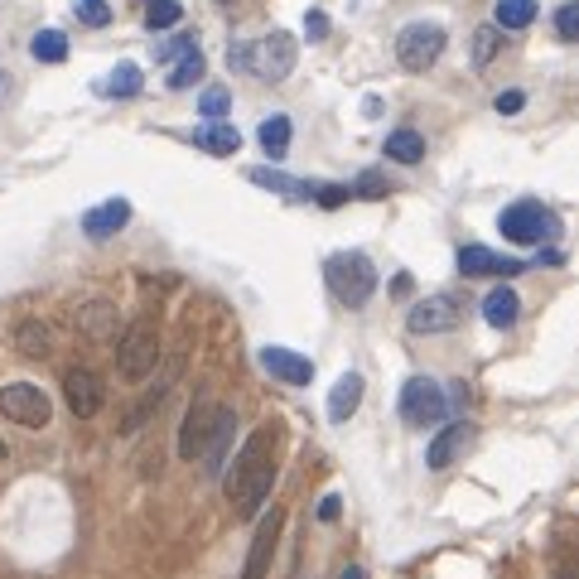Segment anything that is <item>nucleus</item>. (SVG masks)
I'll return each instance as SVG.
<instances>
[{
	"mask_svg": "<svg viewBox=\"0 0 579 579\" xmlns=\"http://www.w3.org/2000/svg\"><path fill=\"white\" fill-rule=\"evenodd\" d=\"M276 444H280V430L276 425H261L256 435H247V444L237 449L232 469H222V493L232 502V512L251 522L266 497H271V483H276Z\"/></svg>",
	"mask_w": 579,
	"mask_h": 579,
	"instance_id": "nucleus-1",
	"label": "nucleus"
},
{
	"mask_svg": "<svg viewBox=\"0 0 579 579\" xmlns=\"http://www.w3.org/2000/svg\"><path fill=\"white\" fill-rule=\"evenodd\" d=\"M324 280H329L333 300L348 304V309H362V304L377 295V266L362 256V251H338L324 261Z\"/></svg>",
	"mask_w": 579,
	"mask_h": 579,
	"instance_id": "nucleus-2",
	"label": "nucleus"
},
{
	"mask_svg": "<svg viewBox=\"0 0 579 579\" xmlns=\"http://www.w3.org/2000/svg\"><path fill=\"white\" fill-rule=\"evenodd\" d=\"M155 362H160V329H155V319L126 324V333L116 338V367H121V377L126 382H145L155 372Z\"/></svg>",
	"mask_w": 579,
	"mask_h": 579,
	"instance_id": "nucleus-3",
	"label": "nucleus"
},
{
	"mask_svg": "<svg viewBox=\"0 0 579 579\" xmlns=\"http://www.w3.org/2000/svg\"><path fill=\"white\" fill-rule=\"evenodd\" d=\"M497 227H502V237H507V242H517V247H536V242H551L560 222H555L551 208H541V203H531V198H522V203L502 208V218H497Z\"/></svg>",
	"mask_w": 579,
	"mask_h": 579,
	"instance_id": "nucleus-4",
	"label": "nucleus"
},
{
	"mask_svg": "<svg viewBox=\"0 0 579 579\" xmlns=\"http://www.w3.org/2000/svg\"><path fill=\"white\" fill-rule=\"evenodd\" d=\"M0 415L15 420V425H25V430H44L54 420V401H49L44 386H34V382H5L0 386Z\"/></svg>",
	"mask_w": 579,
	"mask_h": 579,
	"instance_id": "nucleus-5",
	"label": "nucleus"
},
{
	"mask_svg": "<svg viewBox=\"0 0 579 579\" xmlns=\"http://www.w3.org/2000/svg\"><path fill=\"white\" fill-rule=\"evenodd\" d=\"M295 58H300L295 39H290L285 29H276V34H266V39H256V44H251L247 73L266 78V83H285V78L295 73Z\"/></svg>",
	"mask_w": 579,
	"mask_h": 579,
	"instance_id": "nucleus-6",
	"label": "nucleus"
},
{
	"mask_svg": "<svg viewBox=\"0 0 579 579\" xmlns=\"http://www.w3.org/2000/svg\"><path fill=\"white\" fill-rule=\"evenodd\" d=\"M444 54V29L440 25H425V20H415L396 34V63L406 68V73H425V68H435Z\"/></svg>",
	"mask_w": 579,
	"mask_h": 579,
	"instance_id": "nucleus-7",
	"label": "nucleus"
},
{
	"mask_svg": "<svg viewBox=\"0 0 579 579\" xmlns=\"http://www.w3.org/2000/svg\"><path fill=\"white\" fill-rule=\"evenodd\" d=\"M280 531H285V507H261V512H256V531H251L247 565H242V579H271Z\"/></svg>",
	"mask_w": 579,
	"mask_h": 579,
	"instance_id": "nucleus-8",
	"label": "nucleus"
},
{
	"mask_svg": "<svg viewBox=\"0 0 579 579\" xmlns=\"http://www.w3.org/2000/svg\"><path fill=\"white\" fill-rule=\"evenodd\" d=\"M449 415V396L435 377H411L401 386V420L406 425H440Z\"/></svg>",
	"mask_w": 579,
	"mask_h": 579,
	"instance_id": "nucleus-9",
	"label": "nucleus"
},
{
	"mask_svg": "<svg viewBox=\"0 0 579 579\" xmlns=\"http://www.w3.org/2000/svg\"><path fill=\"white\" fill-rule=\"evenodd\" d=\"M63 401H68V411L78 420H92L102 411V401H107V386H102V377L92 367H68L63 372Z\"/></svg>",
	"mask_w": 579,
	"mask_h": 579,
	"instance_id": "nucleus-10",
	"label": "nucleus"
},
{
	"mask_svg": "<svg viewBox=\"0 0 579 579\" xmlns=\"http://www.w3.org/2000/svg\"><path fill=\"white\" fill-rule=\"evenodd\" d=\"M213 425H218V406L208 396L193 401L189 415H184V430H179V459H203V449L213 440Z\"/></svg>",
	"mask_w": 579,
	"mask_h": 579,
	"instance_id": "nucleus-11",
	"label": "nucleus"
},
{
	"mask_svg": "<svg viewBox=\"0 0 579 579\" xmlns=\"http://www.w3.org/2000/svg\"><path fill=\"white\" fill-rule=\"evenodd\" d=\"M459 319H464V309H459L454 295H430V300H420L406 314L411 333H449V329H459Z\"/></svg>",
	"mask_w": 579,
	"mask_h": 579,
	"instance_id": "nucleus-12",
	"label": "nucleus"
},
{
	"mask_svg": "<svg viewBox=\"0 0 579 579\" xmlns=\"http://www.w3.org/2000/svg\"><path fill=\"white\" fill-rule=\"evenodd\" d=\"M261 367L285 386H309L314 382V362L304 358V353H295V348H280V343H266V348H261Z\"/></svg>",
	"mask_w": 579,
	"mask_h": 579,
	"instance_id": "nucleus-13",
	"label": "nucleus"
},
{
	"mask_svg": "<svg viewBox=\"0 0 579 579\" xmlns=\"http://www.w3.org/2000/svg\"><path fill=\"white\" fill-rule=\"evenodd\" d=\"M459 271L473 280L478 276H522L526 261H517V256H497V251L469 242V247H459Z\"/></svg>",
	"mask_w": 579,
	"mask_h": 579,
	"instance_id": "nucleus-14",
	"label": "nucleus"
},
{
	"mask_svg": "<svg viewBox=\"0 0 579 579\" xmlns=\"http://www.w3.org/2000/svg\"><path fill=\"white\" fill-rule=\"evenodd\" d=\"M126 222H131V203H126V198H107V203H97V208L83 213V232L92 242H107V237H116Z\"/></svg>",
	"mask_w": 579,
	"mask_h": 579,
	"instance_id": "nucleus-15",
	"label": "nucleus"
},
{
	"mask_svg": "<svg viewBox=\"0 0 579 579\" xmlns=\"http://www.w3.org/2000/svg\"><path fill=\"white\" fill-rule=\"evenodd\" d=\"M469 425H464V420H454V425H444L440 435H435V440H430V449H425V464H430V469L440 473V469H449V464H454V459H459V454H464V449H469Z\"/></svg>",
	"mask_w": 579,
	"mask_h": 579,
	"instance_id": "nucleus-16",
	"label": "nucleus"
},
{
	"mask_svg": "<svg viewBox=\"0 0 579 579\" xmlns=\"http://www.w3.org/2000/svg\"><path fill=\"white\" fill-rule=\"evenodd\" d=\"M362 406V377L358 372H343L338 382H333V396H329V420L333 425H348Z\"/></svg>",
	"mask_w": 579,
	"mask_h": 579,
	"instance_id": "nucleus-17",
	"label": "nucleus"
},
{
	"mask_svg": "<svg viewBox=\"0 0 579 579\" xmlns=\"http://www.w3.org/2000/svg\"><path fill=\"white\" fill-rule=\"evenodd\" d=\"M193 145H203L208 155H237V150H242V136H237L232 121H208V126L193 131Z\"/></svg>",
	"mask_w": 579,
	"mask_h": 579,
	"instance_id": "nucleus-18",
	"label": "nucleus"
},
{
	"mask_svg": "<svg viewBox=\"0 0 579 579\" xmlns=\"http://www.w3.org/2000/svg\"><path fill=\"white\" fill-rule=\"evenodd\" d=\"M232 435H237V415L227 411V406H218L213 440H208V449H203V459H208V473H222V469H227V444H232Z\"/></svg>",
	"mask_w": 579,
	"mask_h": 579,
	"instance_id": "nucleus-19",
	"label": "nucleus"
},
{
	"mask_svg": "<svg viewBox=\"0 0 579 579\" xmlns=\"http://www.w3.org/2000/svg\"><path fill=\"white\" fill-rule=\"evenodd\" d=\"M517 314H522L517 290H507V285L488 290V300H483V319H488L493 329H512V324H517Z\"/></svg>",
	"mask_w": 579,
	"mask_h": 579,
	"instance_id": "nucleus-20",
	"label": "nucleus"
},
{
	"mask_svg": "<svg viewBox=\"0 0 579 579\" xmlns=\"http://www.w3.org/2000/svg\"><path fill=\"white\" fill-rule=\"evenodd\" d=\"M78 329L87 333V338H97V343H107V338H116V304L107 300H92L78 314Z\"/></svg>",
	"mask_w": 579,
	"mask_h": 579,
	"instance_id": "nucleus-21",
	"label": "nucleus"
},
{
	"mask_svg": "<svg viewBox=\"0 0 579 579\" xmlns=\"http://www.w3.org/2000/svg\"><path fill=\"white\" fill-rule=\"evenodd\" d=\"M140 87H145V73H140L136 63H116L107 78L97 83V92H102V97H136Z\"/></svg>",
	"mask_w": 579,
	"mask_h": 579,
	"instance_id": "nucleus-22",
	"label": "nucleus"
},
{
	"mask_svg": "<svg viewBox=\"0 0 579 579\" xmlns=\"http://www.w3.org/2000/svg\"><path fill=\"white\" fill-rule=\"evenodd\" d=\"M386 155H391L396 165H420V160H425V136L411 131V126H401V131L386 136Z\"/></svg>",
	"mask_w": 579,
	"mask_h": 579,
	"instance_id": "nucleus-23",
	"label": "nucleus"
},
{
	"mask_svg": "<svg viewBox=\"0 0 579 579\" xmlns=\"http://www.w3.org/2000/svg\"><path fill=\"white\" fill-rule=\"evenodd\" d=\"M256 140H261V150H266L271 160H285V150H290V116H285V111L266 116L261 131H256Z\"/></svg>",
	"mask_w": 579,
	"mask_h": 579,
	"instance_id": "nucleus-24",
	"label": "nucleus"
},
{
	"mask_svg": "<svg viewBox=\"0 0 579 579\" xmlns=\"http://www.w3.org/2000/svg\"><path fill=\"white\" fill-rule=\"evenodd\" d=\"M256 189H271V193H285V198H309V184L304 179H290V174H280V169H266V165H256L247 174Z\"/></svg>",
	"mask_w": 579,
	"mask_h": 579,
	"instance_id": "nucleus-25",
	"label": "nucleus"
},
{
	"mask_svg": "<svg viewBox=\"0 0 579 579\" xmlns=\"http://www.w3.org/2000/svg\"><path fill=\"white\" fill-rule=\"evenodd\" d=\"M169 382H174V362H169V372H165V377H160V382H155V391H145V401H140L136 411L126 415V425H121V430H126V435H136L140 425H145V420H150V415L160 411V401H165V396H169Z\"/></svg>",
	"mask_w": 579,
	"mask_h": 579,
	"instance_id": "nucleus-26",
	"label": "nucleus"
},
{
	"mask_svg": "<svg viewBox=\"0 0 579 579\" xmlns=\"http://www.w3.org/2000/svg\"><path fill=\"white\" fill-rule=\"evenodd\" d=\"M531 20H536V0H497L493 5L497 29H526Z\"/></svg>",
	"mask_w": 579,
	"mask_h": 579,
	"instance_id": "nucleus-27",
	"label": "nucleus"
},
{
	"mask_svg": "<svg viewBox=\"0 0 579 579\" xmlns=\"http://www.w3.org/2000/svg\"><path fill=\"white\" fill-rule=\"evenodd\" d=\"M203 68H208V63H203V54H198V49H189V54H179L174 58V68H169V92H184V87H193L198 83V78H203Z\"/></svg>",
	"mask_w": 579,
	"mask_h": 579,
	"instance_id": "nucleus-28",
	"label": "nucleus"
},
{
	"mask_svg": "<svg viewBox=\"0 0 579 579\" xmlns=\"http://www.w3.org/2000/svg\"><path fill=\"white\" fill-rule=\"evenodd\" d=\"M29 54L39 58V63H63V58H68V34H63V29H39V34L29 39Z\"/></svg>",
	"mask_w": 579,
	"mask_h": 579,
	"instance_id": "nucleus-29",
	"label": "nucleus"
},
{
	"mask_svg": "<svg viewBox=\"0 0 579 579\" xmlns=\"http://www.w3.org/2000/svg\"><path fill=\"white\" fill-rule=\"evenodd\" d=\"M49 343H54V338H49V329H44L39 319H25V324L15 329V348H20L25 358H49Z\"/></svg>",
	"mask_w": 579,
	"mask_h": 579,
	"instance_id": "nucleus-30",
	"label": "nucleus"
},
{
	"mask_svg": "<svg viewBox=\"0 0 579 579\" xmlns=\"http://www.w3.org/2000/svg\"><path fill=\"white\" fill-rule=\"evenodd\" d=\"M497 49H502V29L497 25L473 29V68H488V63L497 58Z\"/></svg>",
	"mask_w": 579,
	"mask_h": 579,
	"instance_id": "nucleus-31",
	"label": "nucleus"
},
{
	"mask_svg": "<svg viewBox=\"0 0 579 579\" xmlns=\"http://www.w3.org/2000/svg\"><path fill=\"white\" fill-rule=\"evenodd\" d=\"M184 20V5L179 0H145V25L150 29H174Z\"/></svg>",
	"mask_w": 579,
	"mask_h": 579,
	"instance_id": "nucleus-32",
	"label": "nucleus"
},
{
	"mask_svg": "<svg viewBox=\"0 0 579 579\" xmlns=\"http://www.w3.org/2000/svg\"><path fill=\"white\" fill-rule=\"evenodd\" d=\"M73 15H78V25H87V29L111 25V5H107V0H73Z\"/></svg>",
	"mask_w": 579,
	"mask_h": 579,
	"instance_id": "nucleus-33",
	"label": "nucleus"
},
{
	"mask_svg": "<svg viewBox=\"0 0 579 579\" xmlns=\"http://www.w3.org/2000/svg\"><path fill=\"white\" fill-rule=\"evenodd\" d=\"M198 111H203L208 121H222V116L232 111V92H227V87H208V92L198 97Z\"/></svg>",
	"mask_w": 579,
	"mask_h": 579,
	"instance_id": "nucleus-34",
	"label": "nucleus"
},
{
	"mask_svg": "<svg viewBox=\"0 0 579 579\" xmlns=\"http://www.w3.org/2000/svg\"><path fill=\"white\" fill-rule=\"evenodd\" d=\"M309 198H314L319 208H343L353 193H348V184H309Z\"/></svg>",
	"mask_w": 579,
	"mask_h": 579,
	"instance_id": "nucleus-35",
	"label": "nucleus"
},
{
	"mask_svg": "<svg viewBox=\"0 0 579 579\" xmlns=\"http://www.w3.org/2000/svg\"><path fill=\"white\" fill-rule=\"evenodd\" d=\"M555 34H560L565 44H575L579 39V5H560V10H555Z\"/></svg>",
	"mask_w": 579,
	"mask_h": 579,
	"instance_id": "nucleus-36",
	"label": "nucleus"
},
{
	"mask_svg": "<svg viewBox=\"0 0 579 579\" xmlns=\"http://www.w3.org/2000/svg\"><path fill=\"white\" fill-rule=\"evenodd\" d=\"M189 49H198V44H193V34H174V39H165V44L155 49V58H160V63H174V58L189 54Z\"/></svg>",
	"mask_w": 579,
	"mask_h": 579,
	"instance_id": "nucleus-37",
	"label": "nucleus"
},
{
	"mask_svg": "<svg viewBox=\"0 0 579 579\" xmlns=\"http://www.w3.org/2000/svg\"><path fill=\"white\" fill-rule=\"evenodd\" d=\"M304 34L309 39H329V15L324 10H304Z\"/></svg>",
	"mask_w": 579,
	"mask_h": 579,
	"instance_id": "nucleus-38",
	"label": "nucleus"
},
{
	"mask_svg": "<svg viewBox=\"0 0 579 579\" xmlns=\"http://www.w3.org/2000/svg\"><path fill=\"white\" fill-rule=\"evenodd\" d=\"M348 193H358V198H382L386 193V184L377 179V174H362L358 184H348Z\"/></svg>",
	"mask_w": 579,
	"mask_h": 579,
	"instance_id": "nucleus-39",
	"label": "nucleus"
},
{
	"mask_svg": "<svg viewBox=\"0 0 579 579\" xmlns=\"http://www.w3.org/2000/svg\"><path fill=\"white\" fill-rule=\"evenodd\" d=\"M493 107L502 111V116H512V111H522V107H526V97H522V92H497Z\"/></svg>",
	"mask_w": 579,
	"mask_h": 579,
	"instance_id": "nucleus-40",
	"label": "nucleus"
},
{
	"mask_svg": "<svg viewBox=\"0 0 579 579\" xmlns=\"http://www.w3.org/2000/svg\"><path fill=\"white\" fill-rule=\"evenodd\" d=\"M338 512H343V497L329 493L324 502H319V522H338Z\"/></svg>",
	"mask_w": 579,
	"mask_h": 579,
	"instance_id": "nucleus-41",
	"label": "nucleus"
},
{
	"mask_svg": "<svg viewBox=\"0 0 579 579\" xmlns=\"http://www.w3.org/2000/svg\"><path fill=\"white\" fill-rule=\"evenodd\" d=\"M5 97H10V73L0 68V107H5Z\"/></svg>",
	"mask_w": 579,
	"mask_h": 579,
	"instance_id": "nucleus-42",
	"label": "nucleus"
},
{
	"mask_svg": "<svg viewBox=\"0 0 579 579\" xmlns=\"http://www.w3.org/2000/svg\"><path fill=\"white\" fill-rule=\"evenodd\" d=\"M338 579H367V570H362V565H348V570H343Z\"/></svg>",
	"mask_w": 579,
	"mask_h": 579,
	"instance_id": "nucleus-43",
	"label": "nucleus"
},
{
	"mask_svg": "<svg viewBox=\"0 0 579 579\" xmlns=\"http://www.w3.org/2000/svg\"><path fill=\"white\" fill-rule=\"evenodd\" d=\"M5 454H10V449H5V440H0V464H5Z\"/></svg>",
	"mask_w": 579,
	"mask_h": 579,
	"instance_id": "nucleus-44",
	"label": "nucleus"
}]
</instances>
